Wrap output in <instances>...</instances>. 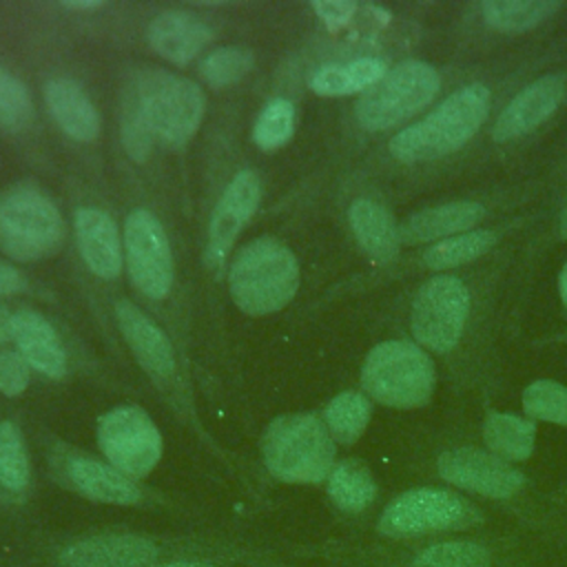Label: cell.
Wrapping results in <instances>:
<instances>
[{"label": "cell", "instance_id": "1", "mask_svg": "<svg viewBox=\"0 0 567 567\" xmlns=\"http://www.w3.org/2000/svg\"><path fill=\"white\" fill-rule=\"evenodd\" d=\"M175 560H228L248 567H290L268 549L140 532L80 534L35 551V563L42 567H157Z\"/></svg>", "mask_w": 567, "mask_h": 567}, {"label": "cell", "instance_id": "2", "mask_svg": "<svg viewBox=\"0 0 567 567\" xmlns=\"http://www.w3.org/2000/svg\"><path fill=\"white\" fill-rule=\"evenodd\" d=\"M343 563L352 567H532L527 549L470 534L348 549Z\"/></svg>", "mask_w": 567, "mask_h": 567}, {"label": "cell", "instance_id": "3", "mask_svg": "<svg viewBox=\"0 0 567 567\" xmlns=\"http://www.w3.org/2000/svg\"><path fill=\"white\" fill-rule=\"evenodd\" d=\"M485 525V514L461 492L414 487L394 496L377 518V534L390 543L427 540L472 534Z\"/></svg>", "mask_w": 567, "mask_h": 567}, {"label": "cell", "instance_id": "4", "mask_svg": "<svg viewBox=\"0 0 567 567\" xmlns=\"http://www.w3.org/2000/svg\"><path fill=\"white\" fill-rule=\"evenodd\" d=\"M489 91L483 84H467L447 95L421 122L399 131L390 140V153L403 164L427 162L458 151L485 122Z\"/></svg>", "mask_w": 567, "mask_h": 567}, {"label": "cell", "instance_id": "5", "mask_svg": "<svg viewBox=\"0 0 567 567\" xmlns=\"http://www.w3.org/2000/svg\"><path fill=\"white\" fill-rule=\"evenodd\" d=\"M268 472L284 483H321L330 476L337 443L315 414H284L275 419L261 441Z\"/></svg>", "mask_w": 567, "mask_h": 567}, {"label": "cell", "instance_id": "6", "mask_svg": "<svg viewBox=\"0 0 567 567\" xmlns=\"http://www.w3.org/2000/svg\"><path fill=\"white\" fill-rule=\"evenodd\" d=\"M235 303L248 315H270L297 292L299 266L295 255L272 237L246 244L228 275Z\"/></svg>", "mask_w": 567, "mask_h": 567}, {"label": "cell", "instance_id": "7", "mask_svg": "<svg viewBox=\"0 0 567 567\" xmlns=\"http://www.w3.org/2000/svg\"><path fill=\"white\" fill-rule=\"evenodd\" d=\"M434 363L410 341H383L370 350L361 368L363 390L379 403L396 410L425 405L434 392Z\"/></svg>", "mask_w": 567, "mask_h": 567}, {"label": "cell", "instance_id": "8", "mask_svg": "<svg viewBox=\"0 0 567 567\" xmlns=\"http://www.w3.org/2000/svg\"><path fill=\"white\" fill-rule=\"evenodd\" d=\"M128 93L137 102L153 140L184 144L195 135L204 115V95L190 80L155 69L137 78Z\"/></svg>", "mask_w": 567, "mask_h": 567}, {"label": "cell", "instance_id": "9", "mask_svg": "<svg viewBox=\"0 0 567 567\" xmlns=\"http://www.w3.org/2000/svg\"><path fill=\"white\" fill-rule=\"evenodd\" d=\"M441 78L436 69L421 60H408L385 71V75L370 86L357 102V120L368 131L392 128L439 93Z\"/></svg>", "mask_w": 567, "mask_h": 567}, {"label": "cell", "instance_id": "10", "mask_svg": "<svg viewBox=\"0 0 567 567\" xmlns=\"http://www.w3.org/2000/svg\"><path fill=\"white\" fill-rule=\"evenodd\" d=\"M64 235L53 202L35 188H11L0 197V248L18 261H35L55 252Z\"/></svg>", "mask_w": 567, "mask_h": 567}, {"label": "cell", "instance_id": "11", "mask_svg": "<svg viewBox=\"0 0 567 567\" xmlns=\"http://www.w3.org/2000/svg\"><path fill=\"white\" fill-rule=\"evenodd\" d=\"M97 443L106 461L137 481L148 476L162 458V434L137 405H120L97 423Z\"/></svg>", "mask_w": 567, "mask_h": 567}, {"label": "cell", "instance_id": "12", "mask_svg": "<svg viewBox=\"0 0 567 567\" xmlns=\"http://www.w3.org/2000/svg\"><path fill=\"white\" fill-rule=\"evenodd\" d=\"M470 315V292L456 277H434L423 284L410 310L414 339L434 350L450 352L465 328Z\"/></svg>", "mask_w": 567, "mask_h": 567}, {"label": "cell", "instance_id": "13", "mask_svg": "<svg viewBox=\"0 0 567 567\" xmlns=\"http://www.w3.org/2000/svg\"><path fill=\"white\" fill-rule=\"evenodd\" d=\"M439 476L458 492L489 501H512L525 487V474L489 450L461 445L436 458Z\"/></svg>", "mask_w": 567, "mask_h": 567}, {"label": "cell", "instance_id": "14", "mask_svg": "<svg viewBox=\"0 0 567 567\" xmlns=\"http://www.w3.org/2000/svg\"><path fill=\"white\" fill-rule=\"evenodd\" d=\"M124 248L137 290L151 299L166 297L173 284V257L166 233L153 213L137 208L126 217Z\"/></svg>", "mask_w": 567, "mask_h": 567}, {"label": "cell", "instance_id": "15", "mask_svg": "<svg viewBox=\"0 0 567 567\" xmlns=\"http://www.w3.org/2000/svg\"><path fill=\"white\" fill-rule=\"evenodd\" d=\"M565 82L560 75H543L518 91L501 111L494 124V140L509 142L538 128L563 102Z\"/></svg>", "mask_w": 567, "mask_h": 567}, {"label": "cell", "instance_id": "16", "mask_svg": "<svg viewBox=\"0 0 567 567\" xmlns=\"http://www.w3.org/2000/svg\"><path fill=\"white\" fill-rule=\"evenodd\" d=\"M259 179L252 171H241L233 177L226 186L224 195L219 197L210 226H208V250L206 257L210 261L224 259L233 241L237 239L244 224L250 219L259 204Z\"/></svg>", "mask_w": 567, "mask_h": 567}, {"label": "cell", "instance_id": "17", "mask_svg": "<svg viewBox=\"0 0 567 567\" xmlns=\"http://www.w3.org/2000/svg\"><path fill=\"white\" fill-rule=\"evenodd\" d=\"M62 474L75 492L97 503L137 505L144 498L142 487L133 478L115 470L111 463H102L93 456H66L62 463Z\"/></svg>", "mask_w": 567, "mask_h": 567}, {"label": "cell", "instance_id": "18", "mask_svg": "<svg viewBox=\"0 0 567 567\" xmlns=\"http://www.w3.org/2000/svg\"><path fill=\"white\" fill-rule=\"evenodd\" d=\"M485 208L478 202H450L414 213L399 226L401 244H427L434 239H447L474 228Z\"/></svg>", "mask_w": 567, "mask_h": 567}, {"label": "cell", "instance_id": "19", "mask_svg": "<svg viewBox=\"0 0 567 567\" xmlns=\"http://www.w3.org/2000/svg\"><path fill=\"white\" fill-rule=\"evenodd\" d=\"M117 326L133 350L135 359L157 377H168L175 370V354L166 334L133 303H117Z\"/></svg>", "mask_w": 567, "mask_h": 567}, {"label": "cell", "instance_id": "20", "mask_svg": "<svg viewBox=\"0 0 567 567\" xmlns=\"http://www.w3.org/2000/svg\"><path fill=\"white\" fill-rule=\"evenodd\" d=\"M9 330L27 363H31L35 370L49 377L64 374V350L60 346L55 330L42 315L33 310H18L9 317Z\"/></svg>", "mask_w": 567, "mask_h": 567}, {"label": "cell", "instance_id": "21", "mask_svg": "<svg viewBox=\"0 0 567 567\" xmlns=\"http://www.w3.org/2000/svg\"><path fill=\"white\" fill-rule=\"evenodd\" d=\"M80 252L93 275L113 279L122 268V250L113 219L100 208H80L75 215Z\"/></svg>", "mask_w": 567, "mask_h": 567}, {"label": "cell", "instance_id": "22", "mask_svg": "<svg viewBox=\"0 0 567 567\" xmlns=\"http://www.w3.org/2000/svg\"><path fill=\"white\" fill-rule=\"evenodd\" d=\"M210 38V29L197 16L184 11L159 13L148 27V42L155 53L175 64L190 62Z\"/></svg>", "mask_w": 567, "mask_h": 567}, {"label": "cell", "instance_id": "23", "mask_svg": "<svg viewBox=\"0 0 567 567\" xmlns=\"http://www.w3.org/2000/svg\"><path fill=\"white\" fill-rule=\"evenodd\" d=\"M44 97L51 115L60 128L80 142H91L100 133V117L82 86L73 80L58 78L44 89Z\"/></svg>", "mask_w": 567, "mask_h": 567}, {"label": "cell", "instance_id": "24", "mask_svg": "<svg viewBox=\"0 0 567 567\" xmlns=\"http://www.w3.org/2000/svg\"><path fill=\"white\" fill-rule=\"evenodd\" d=\"M350 228L359 246L377 261H390L399 252V226L394 224L388 208L372 199H357L348 210Z\"/></svg>", "mask_w": 567, "mask_h": 567}, {"label": "cell", "instance_id": "25", "mask_svg": "<svg viewBox=\"0 0 567 567\" xmlns=\"http://www.w3.org/2000/svg\"><path fill=\"white\" fill-rule=\"evenodd\" d=\"M485 450L507 463L527 461L536 443V423L509 412H492L483 423Z\"/></svg>", "mask_w": 567, "mask_h": 567}, {"label": "cell", "instance_id": "26", "mask_svg": "<svg viewBox=\"0 0 567 567\" xmlns=\"http://www.w3.org/2000/svg\"><path fill=\"white\" fill-rule=\"evenodd\" d=\"M326 481L330 501L346 514H361L377 498V481L370 467L359 458H343L334 463Z\"/></svg>", "mask_w": 567, "mask_h": 567}, {"label": "cell", "instance_id": "27", "mask_svg": "<svg viewBox=\"0 0 567 567\" xmlns=\"http://www.w3.org/2000/svg\"><path fill=\"white\" fill-rule=\"evenodd\" d=\"M385 75V64L377 58H359L348 64H330L319 69L310 86L319 95H350L368 91Z\"/></svg>", "mask_w": 567, "mask_h": 567}, {"label": "cell", "instance_id": "28", "mask_svg": "<svg viewBox=\"0 0 567 567\" xmlns=\"http://www.w3.org/2000/svg\"><path fill=\"white\" fill-rule=\"evenodd\" d=\"M556 0H487L481 4L483 20L505 33L529 31L558 11Z\"/></svg>", "mask_w": 567, "mask_h": 567}, {"label": "cell", "instance_id": "29", "mask_svg": "<svg viewBox=\"0 0 567 567\" xmlns=\"http://www.w3.org/2000/svg\"><path fill=\"white\" fill-rule=\"evenodd\" d=\"M372 405L361 392H341L326 408V427L334 443L352 445L370 423Z\"/></svg>", "mask_w": 567, "mask_h": 567}, {"label": "cell", "instance_id": "30", "mask_svg": "<svg viewBox=\"0 0 567 567\" xmlns=\"http://www.w3.org/2000/svg\"><path fill=\"white\" fill-rule=\"evenodd\" d=\"M494 241H496V235L492 230H467L430 246L423 252V264L432 270L463 266L485 255L494 246Z\"/></svg>", "mask_w": 567, "mask_h": 567}, {"label": "cell", "instance_id": "31", "mask_svg": "<svg viewBox=\"0 0 567 567\" xmlns=\"http://www.w3.org/2000/svg\"><path fill=\"white\" fill-rule=\"evenodd\" d=\"M31 478V463L22 432L16 423H0V485L7 492H22Z\"/></svg>", "mask_w": 567, "mask_h": 567}, {"label": "cell", "instance_id": "32", "mask_svg": "<svg viewBox=\"0 0 567 567\" xmlns=\"http://www.w3.org/2000/svg\"><path fill=\"white\" fill-rule=\"evenodd\" d=\"M525 414L534 421H547L567 427V388L563 383L538 379L523 390Z\"/></svg>", "mask_w": 567, "mask_h": 567}, {"label": "cell", "instance_id": "33", "mask_svg": "<svg viewBox=\"0 0 567 567\" xmlns=\"http://www.w3.org/2000/svg\"><path fill=\"white\" fill-rule=\"evenodd\" d=\"M252 53L241 47H224L208 53L202 62V78L213 89H224L241 80L252 69Z\"/></svg>", "mask_w": 567, "mask_h": 567}, {"label": "cell", "instance_id": "34", "mask_svg": "<svg viewBox=\"0 0 567 567\" xmlns=\"http://www.w3.org/2000/svg\"><path fill=\"white\" fill-rule=\"evenodd\" d=\"M292 128H295V109L288 100L277 97L268 102L266 109L259 113L252 137L257 146H261L264 151H275L288 142V137L292 135Z\"/></svg>", "mask_w": 567, "mask_h": 567}, {"label": "cell", "instance_id": "35", "mask_svg": "<svg viewBox=\"0 0 567 567\" xmlns=\"http://www.w3.org/2000/svg\"><path fill=\"white\" fill-rule=\"evenodd\" d=\"M33 120V104L24 84L0 69V126L7 131H22Z\"/></svg>", "mask_w": 567, "mask_h": 567}, {"label": "cell", "instance_id": "36", "mask_svg": "<svg viewBox=\"0 0 567 567\" xmlns=\"http://www.w3.org/2000/svg\"><path fill=\"white\" fill-rule=\"evenodd\" d=\"M122 140H124V148L126 153L142 162L153 144V135L137 109V102L133 100V95L128 93L124 100V111H122Z\"/></svg>", "mask_w": 567, "mask_h": 567}, {"label": "cell", "instance_id": "37", "mask_svg": "<svg viewBox=\"0 0 567 567\" xmlns=\"http://www.w3.org/2000/svg\"><path fill=\"white\" fill-rule=\"evenodd\" d=\"M29 383V368L22 354L0 352V392L16 396Z\"/></svg>", "mask_w": 567, "mask_h": 567}, {"label": "cell", "instance_id": "38", "mask_svg": "<svg viewBox=\"0 0 567 567\" xmlns=\"http://www.w3.org/2000/svg\"><path fill=\"white\" fill-rule=\"evenodd\" d=\"M312 7L330 31H339L341 27H346L352 13L357 11L354 2H343V0H319Z\"/></svg>", "mask_w": 567, "mask_h": 567}, {"label": "cell", "instance_id": "39", "mask_svg": "<svg viewBox=\"0 0 567 567\" xmlns=\"http://www.w3.org/2000/svg\"><path fill=\"white\" fill-rule=\"evenodd\" d=\"M24 288H27L24 277L13 266H9L7 261H0V297L16 295Z\"/></svg>", "mask_w": 567, "mask_h": 567}, {"label": "cell", "instance_id": "40", "mask_svg": "<svg viewBox=\"0 0 567 567\" xmlns=\"http://www.w3.org/2000/svg\"><path fill=\"white\" fill-rule=\"evenodd\" d=\"M157 567H248V565L228 563V560H175V563H164Z\"/></svg>", "mask_w": 567, "mask_h": 567}, {"label": "cell", "instance_id": "41", "mask_svg": "<svg viewBox=\"0 0 567 567\" xmlns=\"http://www.w3.org/2000/svg\"><path fill=\"white\" fill-rule=\"evenodd\" d=\"M64 7H69V9H75V11H86V9H97V7H102L104 2L102 0H66V2H62Z\"/></svg>", "mask_w": 567, "mask_h": 567}, {"label": "cell", "instance_id": "42", "mask_svg": "<svg viewBox=\"0 0 567 567\" xmlns=\"http://www.w3.org/2000/svg\"><path fill=\"white\" fill-rule=\"evenodd\" d=\"M558 290H560V299H563V306L567 310V261L563 264V270L558 275Z\"/></svg>", "mask_w": 567, "mask_h": 567}, {"label": "cell", "instance_id": "43", "mask_svg": "<svg viewBox=\"0 0 567 567\" xmlns=\"http://www.w3.org/2000/svg\"><path fill=\"white\" fill-rule=\"evenodd\" d=\"M560 237L567 239V197H565V204L560 210Z\"/></svg>", "mask_w": 567, "mask_h": 567}]
</instances>
